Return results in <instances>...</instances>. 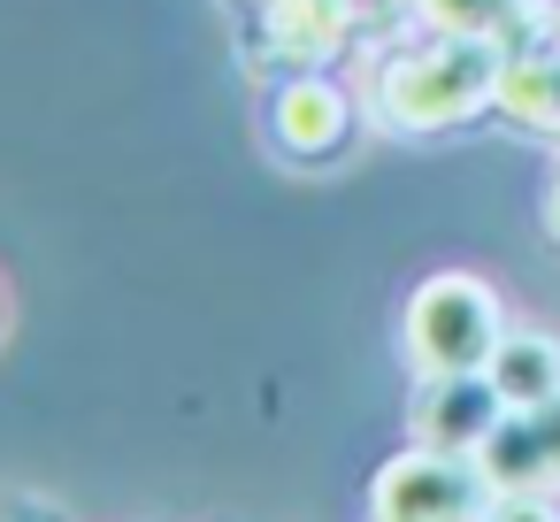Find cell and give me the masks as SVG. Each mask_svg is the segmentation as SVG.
<instances>
[{"mask_svg":"<svg viewBox=\"0 0 560 522\" xmlns=\"http://www.w3.org/2000/svg\"><path fill=\"white\" fill-rule=\"evenodd\" d=\"M491 476L468 453H438V445H407L376 468L369 484V514L376 522H483L491 507Z\"/></svg>","mask_w":560,"mask_h":522,"instance_id":"cell-3","label":"cell"},{"mask_svg":"<svg viewBox=\"0 0 560 522\" xmlns=\"http://www.w3.org/2000/svg\"><path fill=\"white\" fill-rule=\"evenodd\" d=\"M499 9H506V0H422V16L445 39H491L499 32Z\"/></svg>","mask_w":560,"mask_h":522,"instance_id":"cell-9","label":"cell"},{"mask_svg":"<svg viewBox=\"0 0 560 522\" xmlns=\"http://www.w3.org/2000/svg\"><path fill=\"white\" fill-rule=\"evenodd\" d=\"M483 101H499V55H491V39H445L430 55H399L384 70V85H376V108L399 131L468 124Z\"/></svg>","mask_w":560,"mask_h":522,"instance_id":"cell-2","label":"cell"},{"mask_svg":"<svg viewBox=\"0 0 560 522\" xmlns=\"http://www.w3.org/2000/svg\"><path fill=\"white\" fill-rule=\"evenodd\" d=\"M261 55H284L292 70H323L346 47V0H261Z\"/></svg>","mask_w":560,"mask_h":522,"instance_id":"cell-7","label":"cell"},{"mask_svg":"<svg viewBox=\"0 0 560 522\" xmlns=\"http://www.w3.org/2000/svg\"><path fill=\"white\" fill-rule=\"evenodd\" d=\"M545 223H552V239H560V185H552V200H545Z\"/></svg>","mask_w":560,"mask_h":522,"instance_id":"cell-11","label":"cell"},{"mask_svg":"<svg viewBox=\"0 0 560 522\" xmlns=\"http://www.w3.org/2000/svg\"><path fill=\"white\" fill-rule=\"evenodd\" d=\"M506 338V315H499V292L468 269H438L415 285L407 300V361L422 376H476L491 369Z\"/></svg>","mask_w":560,"mask_h":522,"instance_id":"cell-1","label":"cell"},{"mask_svg":"<svg viewBox=\"0 0 560 522\" xmlns=\"http://www.w3.org/2000/svg\"><path fill=\"white\" fill-rule=\"evenodd\" d=\"M476 461H483V476H491L499 491H537V484H552V476H560V399H545V407H529V415H506L499 438H491Z\"/></svg>","mask_w":560,"mask_h":522,"instance_id":"cell-6","label":"cell"},{"mask_svg":"<svg viewBox=\"0 0 560 522\" xmlns=\"http://www.w3.org/2000/svg\"><path fill=\"white\" fill-rule=\"evenodd\" d=\"M514 407L499 399V384L476 369V376H422V392H415V407H407V422H415V445H438V453H483L491 438H499V422H506Z\"/></svg>","mask_w":560,"mask_h":522,"instance_id":"cell-5","label":"cell"},{"mask_svg":"<svg viewBox=\"0 0 560 522\" xmlns=\"http://www.w3.org/2000/svg\"><path fill=\"white\" fill-rule=\"evenodd\" d=\"M483 376L499 384V399H506L514 415H529V407L560 399V346H552V338H537V330H506Z\"/></svg>","mask_w":560,"mask_h":522,"instance_id":"cell-8","label":"cell"},{"mask_svg":"<svg viewBox=\"0 0 560 522\" xmlns=\"http://www.w3.org/2000/svg\"><path fill=\"white\" fill-rule=\"evenodd\" d=\"M483 522H560L537 491H491V507H483Z\"/></svg>","mask_w":560,"mask_h":522,"instance_id":"cell-10","label":"cell"},{"mask_svg":"<svg viewBox=\"0 0 560 522\" xmlns=\"http://www.w3.org/2000/svg\"><path fill=\"white\" fill-rule=\"evenodd\" d=\"M353 131H361V108H353V93L330 70H292L269 93V147L292 170H330L353 147Z\"/></svg>","mask_w":560,"mask_h":522,"instance_id":"cell-4","label":"cell"}]
</instances>
